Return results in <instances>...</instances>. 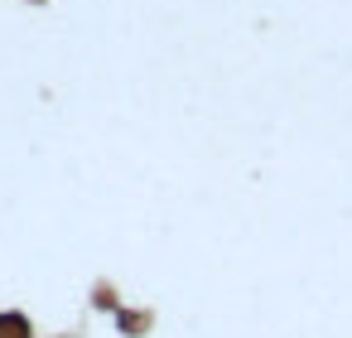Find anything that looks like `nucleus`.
Instances as JSON below:
<instances>
[]
</instances>
